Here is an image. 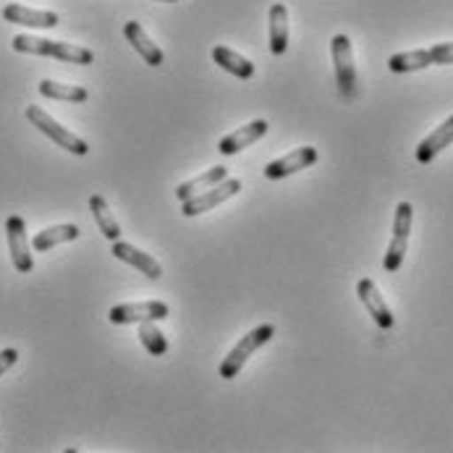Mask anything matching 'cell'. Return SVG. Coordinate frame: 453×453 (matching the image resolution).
Segmentation results:
<instances>
[{
  "instance_id": "22",
  "label": "cell",
  "mask_w": 453,
  "mask_h": 453,
  "mask_svg": "<svg viewBox=\"0 0 453 453\" xmlns=\"http://www.w3.org/2000/svg\"><path fill=\"white\" fill-rule=\"evenodd\" d=\"M40 95L48 100H61V103H84L89 97V92L84 87H73V84H61L53 79H42L40 81Z\"/></svg>"
},
{
  "instance_id": "16",
  "label": "cell",
  "mask_w": 453,
  "mask_h": 453,
  "mask_svg": "<svg viewBox=\"0 0 453 453\" xmlns=\"http://www.w3.org/2000/svg\"><path fill=\"white\" fill-rule=\"evenodd\" d=\"M449 144H453V116L443 121L435 131H430L419 144H417V160L419 163H433Z\"/></svg>"
},
{
  "instance_id": "17",
  "label": "cell",
  "mask_w": 453,
  "mask_h": 453,
  "mask_svg": "<svg viewBox=\"0 0 453 453\" xmlns=\"http://www.w3.org/2000/svg\"><path fill=\"white\" fill-rule=\"evenodd\" d=\"M267 24H270V53L283 56L288 50V8L283 3H273Z\"/></svg>"
},
{
  "instance_id": "23",
  "label": "cell",
  "mask_w": 453,
  "mask_h": 453,
  "mask_svg": "<svg viewBox=\"0 0 453 453\" xmlns=\"http://www.w3.org/2000/svg\"><path fill=\"white\" fill-rule=\"evenodd\" d=\"M139 341H142V346L152 354V357H163L165 351H168V341H165V335L160 333V327L152 323H139Z\"/></svg>"
},
{
  "instance_id": "25",
  "label": "cell",
  "mask_w": 453,
  "mask_h": 453,
  "mask_svg": "<svg viewBox=\"0 0 453 453\" xmlns=\"http://www.w3.org/2000/svg\"><path fill=\"white\" fill-rule=\"evenodd\" d=\"M157 3H179V0H157Z\"/></svg>"
},
{
  "instance_id": "4",
  "label": "cell",
  "mask_w": 453,
  "mask_h": 453,
  "mask_svg": "<svg viewBox=\"0 0 453 453\" xmlns=\"http://www.w3.org/2000/svg\"><path fill=\"white\" fill-rule=\"evenodd\" d=\"M453 64V42H441L427 50H409V53H395L388 58V68L393 73H411L422 71L427 65Z\"/></svg>"
},
{
  "instance_id": "10",
  "label": "cell",
  "mask_w": 453,
  "mask_h": 453,
  "mask_svg": "<svg viewBox=\"0 0 453 453\" xmlns=\"http://www.w3.org/2000/svg\"><path fill=\"white\" fill-rule=\"evenodd\" d=\"M318 163V150L315 147H299V150H291L288 155L273 160L265 165V179L270 181H280V179H288L291 173H299L310 165Z\"/></svg>"
},
{
  "instance_id": "8",
  "label": "cell",
  "mask_w": 453,
  "mask_h": 453,
  "mask_svg": "<svg viewBox=\"0 0 453 453\" xmlns=\"http://www.w3.org/2000/svg\"><path fill=\"white\" fill-rule=\"evenodd\" d=\"M5 236H8V252L13 267L27 275L35 270V259H32V242L27 239V223L19 215H11L5 220Z\"/></svg>"
},
{
  "instance_id": "9",
  "label": "cell",
  "mask_w": 453,
  "mask_h": 453,
  "mask_svg": "<svg viewBox=\"0 0 453 453\" xmlns=\"http://www.w3.org/2000/svg\"><path fill=\"white\" fill-rule=\"evenodd\" d=\"M171 315L168 304L165 302H139V304H119L111 310L108 320L113 325H134V323H157V320H165Z\"/></svg>"
},
{
  "instance_id": "15",
  "label": "cell",
  "mask_w": 453,
  "mask_h": 453,
  "mask_svg": "<svg viewBox=\"0 0 453 453\" xmlns=\"http://www.w3.org/2000/svg\"><path fill=\"white\" fill-rule=\"evenodd\" d=\"M124 37L129 40V45L144 58V64L147 65H163L165 61V56H163V50L150 40V35L144 32V27L139 24V21H127L124 24Z\"/></svg>"
},
{
  "instance_id": "20",
  "label": "cell",
  "mask_w": 453,
  "mask_h": 453,
  "mask_svg": "<svg viewBox=\"0 0 453 453\" xmlns=\"http://www.w3.org/2000/svg\"><path fill=\"white\" fill-rule=\"evenodd\" d=\"M89 210H92V218H95V223H97V228H100V234H103L108 242H119V239H121V226H119V220L113 218V212H111V207H108L105 196H100V195L89 196Z\"/></svg>"
},
{
  "instance_id": "6",
  "label": "cell",
  "mask_w": 453,
  "mask_h": 453,
  "mask_svg": "<svg viewBox=\"0 0 453 453\" xmlns=\"http://www.w3.org/2000/svg\"><path fill=\"white\" fill-rule=\"evenodd\" d=\"M330 53H333V68H335V81L341 87V95L351 100L357 95V65H354L351 40L346 35H335L330 42Z\"/></svg>"
},
{
  "instance_id": "3",
  "label": "cell",
  "mask_w": 453,
  "mask_h": 453,
  "mask_svg": "<svg viewBox=\"0 0 453 453\" xmlns=\"http://www.w3.org/2000/svg\"><path fill=\"white\" fill-rule=\"evenodd\" d=\"M27 119L32 121V127L35 129H40L48 139H53L61 150H68L71 155H79V157H84L87 152H89V144L81 139V136H76L73 131H68L65 127H61L50 113H45L42 108H37V105H29L27 108Z\"/></svg>"
},
{
  "instance_id": "13",
  "label": "cell",
  "mask_w": 453,
  "mask_h": 453,
  "mask_svg": "<svg viewBox=\"0 0 453 453\" xmlns=\"http://www.w3.org/2000/svg\"><path fill=\"white\" fill-rule=\"evenodd\" d=\"M113 257L121 259V262H127L131 267H136L142 275H147L150 280H157L160 275H163V265L157 262L155 257H150L147 252H142V250H136L134 244H127V242H113Z\"/></svg>"
},
{
  "instance_id": "19",
  "label": "cell",
  "mask_w": 453,
  "mask_h": 453,
  "mask_svg": "<svg viewBox=\"0 0 453 453\" xmlns=\"http://www.w3.org/2000/svg\"><path fill=\"white\" fill-rule=\"evenodd\" d=\"M212 61L220 65L223 71L234 73L236 79H252L255 76V64L244 56H239L236 50L226 48V45H215L212 48Z\"/></svg>"
},
{
  "instance_id": "18",
  "label": "cell",
  "mask_w": 453,
  "mask_h": 453,
  "mask_svg": "<svg viewBox=\"0 0 453 453\" xmlns=\"http://www.w3.org/2000/svg\"><path fill=\"white\" fill-rule=\"evenodd\" d=\"M79 226H73V223H61V226H50V228H45V231H40V234H35V239H32V250L35 252H50L53 247H58V244H68V242H76L79 239Z\"/></svg>"
},
{
  "instance_id": "12",
  "label": "cell",
  "mask_w": 453,
  "mask_h": 453,
  "mask_svg": "<svg viewBox=\"0 0 453 453\" xmlns=\"http://www.w3.org/2000/svg\"><path fill=\"white\" fill-rule=\"evenodd\" d=\"M3 19L8 24H19V27H29V29H56L61 21L56 11H37V8H27L19 3H8L3 8Z\"/></svg>"
},
{
  "instance_id": "7",
  "label": "cell",
  "mask_w": 453,
  "mask_h": 453,
  "mask_svg": "<svg viewBox=\"0 0 453 453\" xmlns=\"http://www.w3.org/2000/svg\"><path fill=\"white\" fill-rule=\"evenodd\" d=\"M239 192H242V181H239V179H223V181L215 184L212 189L184 199V202H181V215H184V218H196V215H202V212H210V210L220 207L223 202H228L231 196H236Z\"/></svg>"
},
{
  "instance_id": "5",
  "label": "cell",
  "mask_w": 453,
  "mask_h": 453,
  "mask_svg": "<svg viewBox=\"0 0 453 453\" xmlns=\"http://www.w3.org/2000/svg\"><path fill=\"white\" fill-rule=\"evenodd\" d=\"M411 220H414V207L409 202H401L395 207V218H393V236H390L388 252L383 257V267L386 273H395L409 250V234H411Z\"/></svg>"
},
{
  "instance_id": "24",
  "label": "cell",
  "mask_w": 453,
  "mask_h": 453,
  "mask_svg": "<svg viewBox=\"0 0 453 453\" xmlns=\"http://www.w3.org/2000/svg\"><path fill=\"white\" fill-rule=\"evenodd\" d=\"M16 362H19V351L16 349H3L0 351V375H5Z\"/></svg>"
},
{
  "instance_id": "11",
  "label": "cell",
  "mask_w": 453,
  "mask_h": 453,
  "mask_svg": "<svg viewBox=\"0 0 453 453\" xmlns=\"http://www.w3.org/2000/svg\"><path fill=\"white\" fill-rule=\"evenodd\" d=\"M357 296H359V302L365 304V310L370 312V318L375 320L378 327L390 330V327L395 325V318H393L390 307L386 304V299H383V294H380V288L375 286L372 278H362V280L357 283Z\"/></svg>"
},
{
  "instance_id": "1",
  "label": "cell",
  "mask_w": 453,
  "mask_h": 453,
  "mask_svg": "<svg viewBox=\"0 0 453 453\" xmlns=\"http://www.w3.org/2000/svg\"><path fill=\"white\" fill-rule=\"evenodd\" d=\"M11 48L16 53H27V56H45V58H56L65 64L76 65H92L95 64V53L81 48V45H71V42H56V40H45V37H32V35H16L11 40Z\"/></svg>"
},
{
  "instance_id": "14",
  "label": "cell",
  "mask_w": 453,
  "mask_h": 453,
  "mask_svg": "<svg viewBox=\"0 0 453 453\" xmlns=\"http://www.w3.org/2000/svg\"><path fill=\"white\" fill-rule=\"evenodd\" d=\"M270 129V124L267 121H250L247 127H242V129H236L234 134H228V136H223L220 139V144H218V152L220 155H236V152H242V150H247L250 144H255L257 139H262L265 134Z\"/></svg>"
},
{
  "instance_id": "21",
  "label": "cell",
  "mask_w": 453,
  "mask_h": 453,
  "mask_svg": "<svg viewBox=\"0 0 453 453\" xmlns=\"http://www.w3.org/2000/svg\"><path fill=\"white\" fill-rule=\"evenodd\" d=\"M223 179H228V168L215 165V168L204 171L202 176H196V179H192V181L179 184V187H176V196L184 202V199H189V196H196V195H202V192H207V189H212V187H215V184H220Z\"/></svg>"
},
{
  "instance_id": "2",
  "label": "cell",
  "mask_w": 453,
  "mask_h": 453,
  "mask_svg": "<svg viewBox=\"0 0 453 453\" xmlns=\"http://www.w3.org/2000/svg\"><path fill=\"white\" fill-rule=\"evenodd\" d=\"M275 335V327L270 323H262L257 325L255 330H250L231 351H228V357L223 359V365H220V378L223 380H234L242 370H244V365H247V359L262 349L265 343H270V338Z\"/></svg>"
}]
</instances>
